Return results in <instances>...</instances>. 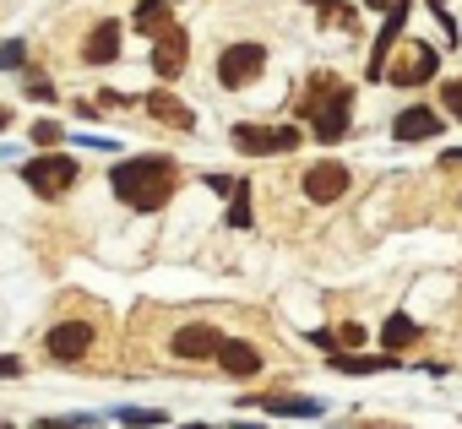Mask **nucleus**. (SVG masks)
Wrapping results in <instances>:
<instances>
[{
  "instance_id": "1",
  "label": "nucleus",
  "mask_w": 462,
  "mask_h": 429,
  "mask_svg": "<svg viewBox=\"0 0 462 429\" xmlns=\"http://www.w3.org/2000/svg\"><path fill=\"white\" fill-rule=\"evenodd\" d=\"M174 179H180V169H174L169 152H131V158H120V163L109 169V190H115L131 212H158V206H169Z\"/></svg>"
},
{
  "instance_id": "2",
  "label": "nucleus",
  "mask_w": 462,
  "mask_h": 429,
  "mask_svg": "<svg viewBox=\"0 0 462 429\" xmlns=\"http://www.w3.org/2000/svg\"><path fill=\"white\" fill-rule=\"evenodd\" d=\"M300 120L310 125V136H316L321 147L343 141L348 125H354V87H348L343 77H332V71H316V77L305 82V93H300Z\"/></svg>"
},
{
  "instance_id": "3",
  "label": "nucleus",
  "mask_w": 462,
  "mask_h": 429,
  "mask_svg": "<svg viewBox=\"0 0 462 429\" xmlns=\"http://www.w3.org/2000/svg\"><path fill=\"white\" fill-rule=\"evenodd\" d=\"M262 71H267V44H256V39H235V44H223V50H217V66H212L217 87H228V93L251 87Z\"/></svg>"
},
{
  "instance_id": "4",
  "label": "nucleus",
  "mask_w": 462,
  "mask_h": 429,
  "mask_svg": "<svg viewBox=\"0 0 462 429\" xmlns=\"http://www.w3.org/2000/svg\"><path fill=\"white\" fill-rule=\"evenodd\" d=\"M305 141L300 125H256V120H240L235 131H228V147L245 152V158H283Z\"/></svg>"
},
{
  "instance_id": "5",
  "label": "nucleus",
  "mask_w": 462,
  "mask_h": 429,
  "mask_svg": "<svg viewBox=\"0 0 462 429\" xmlns=\"http://www.w3.org/2000/svg\"><path fill=\"white\" fill-rule=\"evenodd\" d=\"M435 71H440V50L424 44V39H408V44L392 50L381 82H392V87H424V82H435Z\"/></svg>"
},
{
  "instance_id": "6",
  "label": "nucleus",
  "mask_w": 462,
  "mask_h": 429,
  "mask_svg": "<svg viewBox=\"0 0 462 429\" xmlns=\"http://www.w3.org/2000/svg\"><path fill=\"white\" fill-rule=\"evenodd\" d=\"M23 179H28V190L33 196H44V201H60L77 179H82V169H77V158L71 152H39V158H28L23 163Z\"/></svg>"
},
{
  "instance_id": "7",
  "label": "nucleus",
  "mask_w": 462,
  "mask_h": 429,
  "mask_svg": "<svg viewBox=\"0 0 462 429\" xmlns=\"http://www.w3.org/2000/svg\"><path fill=\"white\" fill-rule=\"evenodd\" d=\"M294 179H300V196H305V201H316V206L343 201V196H348V185H354L348 163H337V158H321V163H310V169H305V174H294Z\"/></svg>"
},
{
  "instance_id": "8",
  "label": "nucleus",
  "mask_w": 462,
  "mask_h": 429,
  "mask_svg": "<svg viewBox=\"0 0 462 429\" xmlns=\"http://www.w3.org/2000/svg\"><path fill=\"white\" fill-rule=\"evenodd\" d=\"M93 348H98L93 321H60V326H50V332H44V353H50L55 364H82Z\"/></svg>"
},
{
  "instance_id": "9",
  "label": "nucleus",
  "mask_w": 462,
  "mask_h": 429,
  "mask_svg": "<svg viewBox=\"0 0 462 429\" xmlns=\"http://www.w3.org/2000/svg\"><path fill=\"white\" fill-rule=\"evenodd\" d=\"M217 348H223V332H217L212 321L174 326V337H169V353H174V359H190V364H201V359H217Z\"/></svg>"
},
{
  "instance_id": "10",
  "label": "nucleus",
  "mask_w": 462,
  "mask_h": 429,
  "mask_svg": "<svg viewBox=\"0 0 462 429\" xmlns=\"http://www.w3.org/2000/svg\"><path fill=\"white\" fill-rule=\"evenodd\" d=\"M392 136L397 141H430V136H446V114L435 104H408L392 114Z\"/></svg>"
},
{
  "instance_id": "11",
  "label": "nucleus",
  "mask_w": 462,
  "mask_h": 429,
  "mask_svg": "<svg viewBox=\"0 0 462 429\" xmlns=\"http://www.w3.org/2000/svg\"><path fill=\"white\" fill-rule=\"evenodd\" d=\"M185 60H190V33L174 23V28H163L152 39V71H158V82H174L185 71Z\"/></svg>"
},
{
  "instance_id": "12",
  "label": "nucleus",
  "mask_w": 462,
  "mask_h": 429,
  "mask_svg": "<svg viewBox=\"0 0 462 429\" xmlns=\"http://www.w3.org/2000/svg\"><path fill=\"white\" fill-rule=\"evenodd\" d=\"M262 364H267V353L256 348V342H228L223 337V348H217V370L228 375V380H251V375H262Z\"/></svg>"
},
{
  "instance_id": "13",
  "label": "nucleus",
  "mask_w": 462,
  "mask_h": 429,
  "mask_svg": "<svg viewBox=\"0 0 462 429\" xmlns=\"http://www.w3.org/2000/svg\"><path fill=\"white\" fill-rule=\"evenodd\" d=\"M120 39H125V23L120 17H104L88 33V44H82V66H115L120 60Z\"/></svg>"
},
{
  "instance_id": "14",
  "label": "nucleus",
  "mask_w": 462,
  "mask_h": 429,
  "mask_svg": "<svg viewBox=\"0 0 462 429\" xmlns=\"http://www.w3.org/2000/svg\"><path fill=\"white\" fill-rule=\"evenodd\" d=\"M240 407H262V413H278V418H321L327 413L321 397H240Z\"/></svg>"
},
{
  "instance_id": "15",
  "label": "nucleus",
  "mask_w": 462,
  "mask_h": 429,
  "mask_svg": "<svg viewBox=\"0 0 462 429\" xmlns=\"http://www.w3.org/2000/svg\"><path fill=\"white\" fill-rule=\"evenodd\" d=\"M327 364L337 375H381V370H397L402 359L397 353H327Z\"/></svg>"
},
{
  "instance_id": "16",
  "label": "nucleus",
  "mask_w": 462,
  "mask_h": 429,
  "mask_svg": "<svg viewBox=\"0 0 462 429\" xmlns=\"http://www.w3.org/2000/svg\"><path fill=\"white\" fill-rule=\"evenodd\" d=\"M147 114H152L158 125H174V131H190V125H196V114H190L174 93H147Z\"/></svg>"
},
{
  "instance_id": "17",
  "label": "nucleus",
  "mask_w": 462,
  "mask_h": 429,
  "mask_svg": "<svg viewBox=\"0 0 462 429\" xmlns=\"http://www.w3.org/2000/svg\"><path fill=\"white\" fill-rule=\"evenodd\" d=\"M419 337H424V332H419V321H413V315H402V310H392V315H386V326H381V348H386V353H402V348H413Z\"/></svg>"
},
{
  "instance_id": "18",
  "label": "nucleus",
  "mask_w": 462,
  "mask_h": 429,
  "mask_svg": "<svg viewBox=\"0 0 462 429\" xmlns=\"http://www.w3.org/2000/svg\"><path fill=\"white\" fill-rule=\"evenodd\" d=\"M228 229H251V179H240L228 196Z\"/></svg>"
},
{
  "instance_id": "19",
  "label": "nucleus",
  "mask_w": 462,
  "mask_h": 429,
  "mask_svg": "<svg viewBox=\"0 0 462 429\" xmlns=\"http://www.w3.org/2000/svg\"><path fill=\"white\" fill-rule=\"evenodd\" d=\"M23 98H28V104H55L60 93H55V82H50L44 71H28V77H23Z\"/></svg>"
},
{
  "instance_id": "20",
  "label": "nucleus",
  "mask_w": 462,
  "mask_h": 429,
  "mask_svg": "<svg viewBox=\"0 0 462 429\" xmlns=\"http://www.w3.org/2000/svg\"><path fill=\"white\" fill-rule=\"evenodd\" d=\"M28 141H33L39 152H50V147H60V141H66V131H60V120H33Z\"/></svg>"
},
{
  "instance_id": "21",
  "label": "nucleus",
  "mask_w": 462,
  "mask_h": 429,
  "mask_svg": "<svg viewBox=\"0 0 462 429\" xmlns=\"http://www.w3.org/2000/svg\"><path fill=\"white\" fill-rule=\"evenodd\" d=\"M115 418H120L125 429H158V424H169V418H163L158 407H120Z\"/></svg>"
},
{
  "instance_id": "22",
  "label": "nucleus",
  "mask_w": 462,
  "mask_h": 429,
  "mask_svg": "<svg viewBox=\"0 0 462 429\" xmlns=\"http://www.w3.org/2000/svg\"><path fill=\"white\" fill-rule=\"evenodd\" d=\"M440 114H446V120H457V125H462V77H451V82H446V87H440Z\"/></svg>"
},
{
  "instance_id": "23",
  "label": "nucleus",
  "mask_w": 462,
  "mask_h": 429,
  "mask_svg": "<svg viewBox=\"0 0 462 429\" xmlns=\"http://www.w3.org/2000/svg\"><path fill=\"white\" fill-rule=\"evenodd\" d=\"M23 66H28V44L6 39V44H0V71H23Z\"/></svg>"
},
{
  "instance_id": "24",
  "label": "nucleus",
  "mask_w": 462,
  "mask_h": 429,
  "mask_svg": "<svg viewBox=\"0 0 462 429\" xmlns=\"http://www.w3.org/2000/svg\"><path fill=\"white\" fill-rule=\"evenodd\" d=\"M201 185H207L212 196H235V185H240V174H201Z\"/></svg>"
},
{
  "instance_id": "25",
  "label": "nucleus",
  "mask_w": 462,
  "mask_h": 429,
  "mask_svg": "<svg viewBox=\"0 0 462 429\" xmlns=\"http://www.w3.org/2000/svg\"><path fill=\"white\" fill-rule=\"evenodd\" d=\"M435 12V23H440V33H446V44H457V17L446 12V6H430Z\"/></svg>"
},
{
  "instance_id": "26",
  "label": "nucleus",
  "mask_w": 462,
  "mask_h": 429,
  "mask_svg": "<svg viewBox=\"0 0 462 429\" xmlns=\"http://www.w3.org/2000/svg\"><path fill=\"white\" fill-rule=\"evenodd\" d=\"M104 104H109V109H125V104H136V93H120V87H104Z\"/></svg>"
},
{
  "instance_id": "27",
  "label": "nucleus",
  "mask_w": 462,
  "mask_h": 429,
  "mask_svg": "<svg viewBox=\"0 0 462 429\" xmlns=\"http://www.w3.org/2000/svg\"><path fill=\"white\" fill-rule=\"evenodd\" d=\"M337 342H343V348H359V342H365V326H354V321H348V326L337 332Z\"/></svg>"
},
{
  "instance_id": "28",
  "label": "nucleus",
  "mask_w": 462,
  "mask_h": 429,
  "mask_svg": "<svg viewBox=\"0 0 462 429\" xmlns=\"http://www.w3.org/2000/svg\"><path fill=\"white\" fill-rule=\"evenodd\" d=\"M440 169H462V147H446L440 152Z\"/></svg>"
},
{
  "instance_id": "29",
  "label": "nucleus",
  "mask_w": 462,
  "mask_h": 429,
  "mask_svg": "<svg viewBox=\"0 0 462 429\" xmlns=\"http://www.w3.org/2000/svg\"><path fill=\"white\" fill-rule=\"evenodd\" d=\"M305 6H316V12H327V17H337V6H343V0H305Z\"/></svg>"
},
{
  "instance_id": "30",
  "label": "nucleus",
  "mask_w": 462,
  "mask_h": 429,
  "mask_svg": "<svg viewBox=\"0 0 462 429\" xmlns=\"http://www.w3.org/2000/svg\"><path fill=\"white\" fill-rule=\"evenodd\" d=\"M0 375L12 380V375H23V364H17V359H0Z\"/></svg>"
},
{
  "instance_id": "31",
  "label": "nucleus",
  "mask_w": 462,
  "mask_h": 429,
  "mask_svg": "<svg viewBox=\"0 0 462 429\" xmlns=\"http://www.w3.org/2000/svg\"><path fill=\"white\" fill-rule=\"evenodd\" d=\"M365 6H370V12H381V17H386V12H392V0H365Z\"/></svg>"
},
{
  "instance_id": "32",
  "label": "nucleus",
  "mask_w": 462,
  "mask_h": 429,
  "mask_svg": "<svg viewBox=\"0 0 462 429\" xmlns=\"http://www.w3.org/2000/svg\"><path fill=\"white\" fill-rule=\"evenodd\" d=\"M6 125H12V109H6V104H0V131H6Z\"/></svg>"
},
{
  "instance_id": "33",
  "label": "nucleus",
  "mask_w": 462,
  "mask_h": 429,
  "mask_svg": "<svg viewBox=\"0 0 462 429\" xmlns=\"http://www.w3.org/2000/svg\"><path fill=\"white\" fill-rule=\"evenodd\" d=\"M180 429H212V424H180Z\"/></svg>"
},
{
  "instance_id": "34",
  "label": "nucleus",
  "mask_w": 462,
  "mask_h": 429,
  "mask_svg": "<svg viewBox=\"0 0 462 429\" xmlns=\"http://www.w3.org/2000/svg\"><path fill=\"white\" fill-rule=\"evenodd\" d=\"M424 6H446V0H424Z\"/></svg>"
}]
</instances>
